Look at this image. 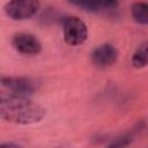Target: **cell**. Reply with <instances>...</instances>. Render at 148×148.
I'll return each instance as SVG.
<instances>
[{
    "mask_svg": "<svg viewBox=\"0 0 148 148\" xmlns=\"http://www.w3.org/2000/svg\"><path fill=\"white\" fill-rule=\"evenodd\" d=\"M0 148H22V147L14 142H5L0 145Z\"/></svg>",
    "mask_w": 148,
    "mask_h": 148,
    "instance_id": "8fae6325",
    "label": "cell"
},
{
    "mask_svg": "<svg viewBox=\"0 0 148 148\" xmlns=\"http://www.w3.org/2000/svg\"><path fill=\"white\" fill-rule=\"evenodd\" d=\"M62 35L68 45L79 46L88 38L87 24L77 16H67L62 20Z\"/></svg>",
    "mask_w": 148,
    "mask_h": 148,
    "instance_id": "7a4b0ae2",
    "label": "cell"
},
{
    "mask_svg": "<svg viewBox=\"0 0 148 148\" xmlns=\"http://www.w3.org/2000/svg\"><path fill=\"white\" fill-rule=\"evenodd\" d=\"M39 7L40 3L36 0H13L5 3L3 12L12 20L23 21L35 16Z\"/></svg>",
    "mask_w": 148,
    "mask_h": 148,
    "instance_id": "3957f363",
    "label": "cell"
},
{
    "mask_svg": "<svg viewBox=\"0 0 148 148\" xmlns=\"http://www.w3.org/2000/svg\"><path fill=\"white\" fill-rule=\"evenodd\" d=\"M13 47L25 56H35L42 51L40 40L30 32H16L12 38Z\"/></svg>",
    "mask_w": 148,
    "mask_h": 148,
    "instance_id": "5b68a950",
    "label": "cell"
},
{
    "mask_svg": "<svg viewBox=\"0 0 148 148\" xmlns=\"http://www.w3.org/2000/svg\"><path fill=\"white\" fill-rule=\"evenodd\" d=\"M132 141H133L132 134H123L120 136L114 138L111 142H109V145L105 148H126L132 143Z\"/></svg>",
    "mask_w": 148,
    "mask_h": 148,
    "instance_id": "30bf717a",
    "label": "cell"
},
{
    "mask_svg": "<svg viewBox=\"0 0 148 148\" xmlns=\"http://www.w3.org/2000/svg\"><path fill=\"white\" fill-rule=\"evenodd\" d=\"M118 59V51L114 45L104 43L98 45L91 52V61L98 68H108L116 64Z\"/></svg>",
    "mask_w": 148,
    "mask_h": 148,
    "instance_id": "8992f818",
    "label": "cell"
},
{
    "mask_svg": "<svg viewBox=\"0 0 148 148\" xmlns=\"http://www.w3.org/2000/svg\"><path fill=\"white\" fill-rule=\"evenodd\" d=\"M45 109L27 96L0 90V118L17 124L30 125L39 123L45 116Z\"/></svg>",
    "mask_w": 148,
    "mask_h": 148,
    "instance_id": "6da1fadb",
    "label": "cell"
},
{
    "mask_svg": "<svg viewBox=\"0 0 148 148\" xmlns=\"http://www.w3.org/2000/svg\"><path fill=\"white\" fill-rule=\"evenodd\" d=\"M148 60V43L143 42L132 56V65L135 68H143L147 66Z\"/></svg>",
    "mask_w": 148,
    "mask_h": 148,
    "instance_id": "9c48e42d",
    "label": "cell"
},
{
    "mask_svg": "<svg viewBox=\"0 0 148 148\" xmlns=\"http://www.w3.org/2000/svg\"><path fill=\"white\" fill-rule=\"evenodd\" d=\"M0 86L5 87L10 92L27 97L29 95H32L36 90L35 82L31 79L23 76H12V75L0 74Z\"/></svg>",
    "mask_w": 148,
    "mask_h": 148,
    "instance_id": "277c9868",
    "label": "cell"
},
{
    "mask_svg": "<svg viewBox=\"0 0 148 148\" xmlns=\"http://www.w3.org/2000/svg\"><path fill=\"white\" fill-rule=\"evenodd\" d=\"M72 3L90 13H102L104 10L114 9L118 6L116 1H73Z\"/></svg>",
    "mask_w": 148,
    "mask_h": 148,
    "instance_id": "52a82bcc",
    "label": "cell"
},
{
    "mask_svg": "<svg viewBox=\"0 0 148 148\" xmlns=\"http://www.w3.org/2000/svg\"><path fill=\"white\" fill-rule=\"evenodd\" d=\"M131 13L135 22L139 24L146 25L148 24V5L143 1L133 2L131 6Z\"/></svg>",
    "mask_w": 148,
    "mask_h": 148,
    "instance_id": "ba28073f",
    "label": "cell"
}]
</instances>
